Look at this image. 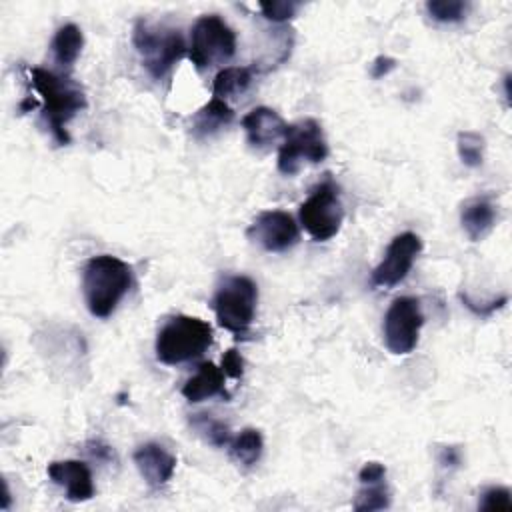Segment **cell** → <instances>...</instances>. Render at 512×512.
Here are the masks:
<instances>
[{
    "label": "cell",
    "mask_w": 512,
    "mask_h": 512,
    "mask_svg": "<svg viewBox=\"0 0 512 512\" xmlns=\"http://www.w3.org/2000/svg\"><path fill=\"white\" fill-rule=\"evenodd\" d=\"M388 506H390V492H388L384 480L362 484V488L356 492V498L352 502V508L356 512L384 510Z\"/></svg>",
    "instance_id": "7402d4cb"
},
{
    "label": "cell",
    "mask_w": 512,
    "mask_h": 512,
    "mask_svg": "<svg viewBox=\"0 0 512 512\" xmlns=\"http://www.w3.org/2000/svg\"><path fill=\"white\" fill-rule=\"evenodd\" d=\"M86 448H88V452L94 456V458H98V460H110L114 454H112V450H110V446H106V444H102L100 440H92V442H88L86 444Z\"/></svg>",
    "instance_id": "1f68e13d"
},
{
    "label": "cell",
    "mask_w": 512,
    "mask_h": 512,
    "mask_svg": "<svg viewBox=\"0 0 512 512\" xmlns=\"http://www.w3.org/2000/svg\"><path fill=\"white\" fill-rule=\"evenodd\" d=\"M456 150L458 158L468 168H478L484 158V138L478 132L462 130L456 138Z\"/></svg>",
    "instance_id": "603a6c76"
},
{
    "label": "cell",
    "mask_w": 512,
    "mask_h": 512,
    "mask_svg": "<svg viewBox=\"0 0 512 512\" xmlns=\"http://www.w3.org/2000/svg\"><path fill=\"white\" fill-rule=\"evenodd\" d=\"M494 222H496V208L490 198L476 196L462 204L460 224L472 242L482 240L494 228Z\"/></svg>",
    "instance_id": "e0dca14e"
},
{
    "label": "cell",
    "mask_w": 512,
    "mask_h": 512,
    "mask_svg": "<svg viewBox=\"0 0 512 512\" xmlns=\"http://www.w3.org/2000/svg\"><path fill=\"white\" fill-rule=\"evenodd\" d=\"M396 68V60L394 58H390V56H378L374 62H372V66H370V74H372V78H384L386 74H390L392 70Z\"/></svg>",
    "instance_id": "4dcf8cb0"
},
{
    "label": "cell",
    "mask_w": 512,
    "mask_h": 512,
    "mask_svg": "<svg viewBox=\"0 0 512 512\" xmlns=\"http://www.w3.org/2000/svg\"><path fill=\"white\" fill-rule=\"evenodd\" d=\"M224 376V370L218 368L214 362H202L198 366V372L182 386V396L188 402H202L212 396H222L230 400V394L224 386Z\"/></svg>",
    "instance_id": "9a60e30c"
},
{
    "label": "cell",
    "mask_w": 512,
    "mask_h": 512,
    "mask_svg": "<svg viewBox=\"0 0 512 512\" xmlns=\"http://www.w3.org/2000/svg\"><path fill=\"white\" fill-rule=\"evenodd\" d=\"M424 314L420 300L412 296L394 298L388 306L382 322V338L392 354H410L420 336Z\"/></svg>",
    "instance_id": "9c48e42d"
},
{
    "label": "cell",
    "mask_w": 512,
    "mask_h": 512,
    "mask_svg": "<svg viewBox=\"0 0 512 512\" xmlns=\"http://www.w3.org/2000/svg\"><path fill=\"white\" fill-rule=\"evenodd\" d=\"M232 120H234L232 108L224 100L212 98L200 110H196L192 114V118H190V134L196 140L212 138L218 132H222L226 126H230Z\"/></svg>",
    "instance_id": "2e32d148"
},
{
    "label": "cell",
    "mask_w": 512,
    "mask_h": 512,
    "mask_svg": "<svg viewBox=\"0 0 512 512\" xmlns=\"http://www.w3.org/2000/svg\"><path fill=\"white\" fill-rule=\"evenodd\" d=\"M222 370L230 378H242V374H244V360H242V356L238 354L236 348H230V350L224 352V356H222Z\"/></svg>",
    "instance_id": "83f0119b"
},
{
    "label": "cell",
    "mask_w": 512,
    "mask_h": 512,
    "mask_svg": "<svg viewBox=\"0 0 512 512\" xmlns=\"http://www.w3.org/2000/svg\"><path fill=\"white\" fill-rule=\"evenodd\" d=\"M420 250H422V240L414 232H402L394 236L384 252V258L372 270V284L384 286V288H392L400 284L408 276Z\"/></svg>",
    "instance_id": "30bf717a"
},
{
    "label": "cell",
    "mask_w": 512,
    "mask_h": 512,
    "mask_svg": "<svg viewBox=\"0 0 512 512\" xmlns=\"http://www.w3.org/2000/svg\"><path fill=\"white\" fill-rule=\"evenodd\" d=\"M262 448H264V440L260 430L256 428H244L228 444L230 456L242 466H254L262 456Z\"/></svg>",
    "instance_id": "ffe728a7"
},
{
    "label": "cell",
    "mask_w": 512,
    "mask_h": 512,
    "mask_svg": "<svg viewBox=\"0 0 512 512\" xmlns=\"http://www.w3.org/2000/svg\"><path fill=\"white\" fill-rule=\"evenodd\" d=\"M190 426L192 430L210 446L214 448H224L230 444L232 434L228 424H224L222 420L214 418L208 412H196L190 416Z\"/></svg>",
    "instance_id": "44dd1931"
},
{
    "label": "cell",
    "mask_w": 512,
    "mask_h": 512,
    "mask_svg": "<svg viewBox=\"0 0 512 512\" xmlns=\"http://www.w3.org/2000/svg\"><path fill=\"white\" fill-rule=\"evenodd\" d=\"M246 236L266 252H284L298 242V224L284 210H264L248 226Z\"/></svg>",
    "instance_id": "8fae6325"
},
{
    "label": "cell",
    "mask_w": 512,
    "mask_h": 512,
    "mask_svg": "<svg viewBox=\"0 0 512 512\" xmlns=\"http://www.w3.org/2000/svg\"><path fill=\"white\" fill-rule=\"evenodd\" d=\"M132 44L140 54L142 66L154 80L166 78L188 50L180 30L158 26L144 18L134 22Z\"/></svg>",
    "instance_id": "277c9868"
},
{
    "label": "cell",
    "mask_w": 512,
    "mask_h": 512,
    "mask_svg": "<svg viewBox=\"0 0 512 512\" xmlns=\"http://www.w3.org/2000/svg\"><path fill=\"white\" fill-rule=\"evenodd\" d=\"M480 510H510L512 494L504 486H490L480 496Z\"/></svg>",
    "instance_id": "484cf974"
},
{
    "label": "cell",
    "mask_w": 512,
    "mask_h": 512,
    "mask_svg": "<svg viewBox=\"0 0 512 512\" xmlns=\"http://www.w3.org/2000/svg\"><path fill=\"white\" fill-rule=\"evenodd\" d=\"M258 304V286L248 276H228L212 296L218 324L232 334H246Z\"/></svg>",
    "instance_id": "5b68a950"
},
{
    "label": "cell",
    "mask_w": 512,
    "mask_h": 512,
    "mask_svg": "<svg viewBox=\"0 0 512 512\" xmlns=\"http://www.w3.org/2000/svg\"><path fill=\"white\" fill-rule=\"evenodd\" d=\"M298 216L302 228L316 242H326L332 236H336L344 220V208L340 202L338 186L332 180L320 182L312 190V194L300 204Z\"/></svg>",
    "instance_id": "ba28073f"
},
{
    "label": "cell",
    "mask_w": 512,
    "mask_h": 512,
    "mask_svg": "<svg viewBox=\"0 0 512 512\" xmlns=\"http://www.w3.org/2000/svg\"><path fill=\"white\" fill-rule=\"evenodd\" d=\"M30 84L42 102V118L52 138L66 146L70 144L68 122L86 108L84 90L66 74L46 68H30Z\"/></svg>",
    "instance_id": "6da1fadb"
},
{
    "label": "cell",
    "mask_w": 512,
    "mask_h": 512,
    "mask_svg": "<svg viewBox=\"0 0 512 512\" xmlns=\"http://www.w3.org/2000/svg\"><path fill=\"white\" fill-rule=\"evenodd\" d=\"M242 128L246 132L248 144L254 150H270L278 140L284 138L288 124L276 110L258 106L242 118Z\"/></svg>",
    "instance_id": "7c38bea8"
},
{
    "label": "cell",
    "mask_w": 512,
    "mask_h": 512,
    "mask_svg": "<svg viewBox=\"0 0 512 512\" xmlns=\"http://www.w3.org/2000/svg\"><path fill=\"white\" fill-rule=\"evenodd\" d=\"M134 464L150 488H162L176 470V456L158 442H146L134 450Z\"/></svg>",
    "instance_id": "5bb4252c"
},
{
    "label": "cell",
    "mask_w": 512,
    "mask_h": 512,
    "mask_svg": "<svg viewBox=\"0 0 512 512\" xmlns=\"http://www.w3.org/2000/svg\"><path fill=\"white\" fill-rule=\"evenodd\" d=\"M132 286V268L112 256L98 254L86 260L82 270V292L92 316L108 318Z\"/></svg>",
    "instance_id": "7a4b0ae2"
},
{
    "label": "cell",
    "mask_w": 512,
    "mask_h": 512,
    "mask_svg": "<svg viewBox=\"0 0 512 512\" xmlns=\"http://www.w3.org/2000/svg\"><path fill=\"white\" fill-rule=\"evenodd\" d=\"M438 464L444 468H458L462 464V454L456 446H444L438 452Z\"/></svg>",
    "instance_id": "f546056e"
},
{
    "label": "cell",
    "mask_w": 512,
    "mask_h": 512,
    "mask_svg": "<svg viewBox=\"0 0 512 512\" xmlns=\"http://www.w3.org/2000/svg\"><path fill=\"white\" fill-rule=\"evenodd\" d=\"M326 156L328 144L320 122L314 118H304L288 124L278 152V170L284 176H294L304 160L318 164L326 160Z\"/></svg>",
    "instance_id": "52a82bcc"
},
{
    "label": "cell",
    "mask_w": 512,
    "mask_h": 512,
    "mask_svg": "<svg viewBox=\"0 0 512 512\" xmlns=\"http://www.w3.org/2000/svg\"><path fill=\"white\" fill-rule=\"evenodd\" d=\"M236 52L234 30L216 14L200 16L190 32L188 58L196 70H206L210 66L230 60Z\"/></svg>",
    "instance_id": "8992f818"
},
{
    "label": "cell",
    "mask_w": 512,
    "mask_h": 512,
    "mask_svg": "<svg viewBox=\"0 0 512 512\" xmlns=\"http://www.w3.org/2000/svg\"><path fill=\"white\" fill-rule=\"evenodd\" d=\"M470 4L464 0H430L426 2V12L436 22H460L466 18Z\"/></svg>",
    "instance_id": "cb8c5ba5"
},
{
    "label": "cell",
    "mask_w": 512,
    "mask_h": 512,
    "mask_svg": "<svg viewBox=\"0 0 512 512\" xmlns=\"http://www.w3.org/2000/svg\"><path fill=\"white\" fill-rule=\"evenodd\" d=\"M82 46H84L82 30L72 22L64 24L56 30V34L52 38V44H50L52 58L60 68L68 70L78 60V56L82 52Z\"/></svg>",
    "instance_id": "ac0fdd59"
},
{
    "label": "cell",
    "mask_w": 512,
    "mask_h": 512,
    "mask_svg": "<svg viewBox=\"0 0 512 512\" xmlns=\"http://www.w3.org/2000/svg\"><path fill=\"white\" fill-rule=\"evenodd\" d=\"M386 476V466L380 462H366L360 472H358V480L360 484H370V482H378L384 480Z\"/></svg>",
    "instance_id": "f1b7e54d"
},
{
    "label": "cell",
    "mask_w": 512,
    "mask_h": 512,
    "mask_svg": "<svg viewBox=\"0 0 512 512\" xmlns=\"http://www.w3.org/2000/svg\"><path fill=\"white\" fill-rule=\"evenodd\" d=\"M300 8V2L294 0H272V2H260V10L264 18L272 22H286L296 16Z\"/></svg>",
    "instance_id": "d4e9b609"
},
{
    "label": "cell",
    "mask_w": 512,
    "mask_h": 512,
    "mask_svg": "<svg viewBox=\"0 0 512 512\" xmlns=\"http://www.w3.org/2000/svg\"><path fill=\"white\" fill-rule=\"evenodd\" d=\"M214 332L206 320L196 316H172L156 336V358L162 364L176 366L202 356L212 344Z\"/></svg>",
    "instance_id": "3957f363"
},
{
    "label": "cell",
    "mask_w": 512,
    "mask_h": 512,
    "mask_svg": "<svg viewBox=\"0 0 512 512\" xmlns=\"http://www.w3.org/2000/svg\"><path fill=\"white\" fill-rule=\"evenodd\" d=\"M252 84V70L246 66H228L222 68L212 80V94L226 102V98H234L248 90Z\"/></svg>",
    "instance_id": "d6986e66"
},
{
    "label": "cell",
    "mask_w": 512,
    "mask_h": 512,
    "mask_svg": "<svg viewBox=\"0 0 512 512\" xmlns=\"http://www.w3.org/2000/svg\"><path fill=\"white\" fill-rule=\"evenodd\" d=\"M460 300H462V304L470 310V312H474L476 316H490L492 312H496V310H500L506 302H508V296H500V298H494V300H490V302H474L468 294H462L460 292Z\"/></svg>",
    "instance_id": "4316f807"
},
{
    "label": "cell",
    "mask_w": 512,
    "mask_h": 512,
    "mask_svg": "<svg viewBox=\"0 0 512 512\" xmlns=\"http://www.w3.org/2000/svg\"><path fill=\"white\" fill-rule=\"evenodd\" d=\"M48 476L62 486L70 502H84L94 496L92 472L82 460H58L48 464Z\"/></svg>",
    "instance_id": "4fadbf2b"
}]
</instances>
